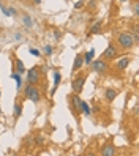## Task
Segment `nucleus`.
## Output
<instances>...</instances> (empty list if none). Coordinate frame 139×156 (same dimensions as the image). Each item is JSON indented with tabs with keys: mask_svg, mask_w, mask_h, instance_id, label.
<instances>
[{
	"mask_svg": "<svg viewBox=\"0 0 139 156\" xmlns=\"http://www.w3.org/2000/svg\"><path fill=\"white\" fill-rule=\"evenodd\" d=\"M27 82H29V85H35L37 82H40V68L38 66H33L27 71Z\"/></svg>",
	"mask_w": 139,
	"mask_h": 156,
	"instance_id": "obj_3",
	"label": "nucleus"
},
{
	"mask_svg": "<svg viewBox=\"0 0 139 156\" xmlns=\"http://www.w3.org/2000/svg\"><path fill=\"white\" fill-rule=\"evenodd\" d=\"M60 37H62L60 32H59V30H55V40H60Z\"/></svg>",
	"mask_w": 139,
	"mask_h": 156,
	"instance_id": "obj_24",
	"label": "nucleus"
},
{
	"mask_svg": "<svg viewBox=\"0 0 139 156\" xmlns=\"http://www.w3.org/2000/svg\"><path fill=\"white\" fill-rule=\"evenodd\" d=\"M60 79H62L60 73H59V71H54V88H52V91H51V95H54V93H55V90H57L59 84H60Z\"/></svg>",
	"mask_w": 139,
	"mask_h": 156,
	"instance_id": "obj_11",
	"label": "nucleus"
},
{
	"mask_svg": "<svg viewBox=\"0 0 139 156\" xmlns=\"http://www.w3.org/2000/svg\"><path fill=\"white\" fill-rule=\"evenodd\" d=\"M10 77H11V79H15V81H16V87H18V88H21V87H22V79H21V76H19L18 73H15V71H13V73L10 74Z\"/></svg>",
	"mask_w": 139,
	"mask_h": 156,
	"instance_id": "obj_15",
	"label": "nucleus"
},
{
	"mask_svg": "<svg viewBox=\"0 0 139 156\" xmlns=\"http://www.w3.org/2000/svg\"><path fill=\"white\" fill-rule=\"evenodd\" d=\"M101 25H103V22H101V21H98L96 24H93L92 27H90V33H100V30H101Z\"/></svg>",
	"mask_w": 139,
	"mask_h": 156,
	"instance_id": "obj_16",
	"label": "nucleus"
},
{
	"mask_svg": "<svg viewBox=\"0 0 139 156\" xmlns=\"http://www.w3.org/2000/svg\"><path fill=\"white\" fill-rule=\"evenodd\" d=\"M82 65H84V59H82L81 54H78V55H76V59H74V62H73V73H76L78 69H81Z\"/></svg>",
	"mask_w": 139,
	"mask_h": 156,
	"instance_id": "obj_8",
	"label": "nucleus"
},
{
	"mask_svg": "<svg viewBox=\"0 0 139 156\" xmlns=\"http://www.w3.org/2000/svg\"><path fill=\"white\" fill-rule=\"evenodd\" d=\"M43 144V137L41 136H35V144L33 145H41Z\"/></svg>",
	"mask_w": 139,
	"mask_h": 156,
	"instance_id": "obj_21",
	"label": "nucleus"
},
{
	"mask_svg": "<svg viewBox=\"0 0 139 156\" xmlns=\"http://www.w3.org/2000/svg\"><path fill=\"white\" fill-rule=\"evenodd\" d=\"M101 154L103 156H115V147L112 144H106L101 150Z\"/></svg>",
	"mask_w": 139,
	"mask_h": 156,
	"instance_id": "obj_7",
	"label": "nucleus"
},
{
	"mask_svg": "<svg viewBox=\"0 0 139 156\" xmlns=\"http://www.w3.org/2000/svg\"><path fill=\"white\" fill-rule=\"evenodd\" d=\"M93 57H95V51H93V49H90L89 52H86L84 55H82V59H84V63H89V65H90V62H93Z\"/></svg>",
	"mask_w": 139,
	"mask_h": 156,
	"instance_id": "obj_13",
	"label": "nucleus"
},
{
	"mask_svg": "<svg viewBox=\"0 0 139 156\" xmlns=\"http://www.w3.org/2000/svg\"><path fill=\"white\" fill-rule=\"evenodd\" d=\"M21 113H22V106H21L19 103L15 104V109H13V115L15 117H21Z\"/></svg>",
	"mask_w": 139,
	"mask_h": 156,
	"instance_id": "obj_18",
	"label": "nucleus"
},
{
	"mask_svg": "<svg viewBox=\"0 0 139 156\" xmlns=\"http://www.w3.org/2000/svg\"><path fill=\"white\" fill-rule=\"evenodd\" d=\"M8 11H10V16H11V14H16V10H15V8H10Z\"/></svg>",
	"mask_w": 139,
	"mask_h": 156,
	"instance_id": "obj_25",
	"label": "nucleus"
},
{
	"mask_svg": "<svg viewBox=\"0 0 139 156\" xmlns=\"http://www.w3.org/2000/svg\"><path fill=\"white\" fill-rule=\"evenodd\" d=\"M30 54L35 55V57H38V55H40V51H38V49H33V47H32V49H30Z\"/></svg>",
	"mask_w": 139,
	"mask_h": 156,
	"instance_id": "obj_23",
	"label": "nucleus"
},
{
	"mask_svg": "<svg viewBox=\"0 0 139 156\" xmlns=\"http://www.w3.org/2000/svg\"><path fill=\"white\" fill-rule=\"evenodd\" d=\"M81 112H82V113H86V115H90V112H92V109L89 107V104H87V103L81 101Z\"/></svg>",
	"mask_w": 139,
	"mask_h": 156,
	"instance_id": "obj_17",
	"label": "nucleus"
},
{
	"mask_svg": "<svg viewBox=\"0 0 139 156\" xmlns=\"http://www.w3.org/2000/svg\"><path fill=\"white\" fill-rule=\"evenodd\" d=\"M104 96H106V99L111 103V101H114L115 99V96H117V91L114 90V88H108L106 91H104Z\"/></svg>",
	"mask_w": 139,
	"mask_h": 156,
	"instance_id": "obj_12",
	"label": "nucleus"
},
{
	"mask_svg": "<svg viewBox=\"0 0 139 156\" xmlns=\"http://www.w3.org/2000/svg\"><path fill=\"white\" fill-rule=\"evenodd\" d=\"M117 41H119V44L123 49H130V47L134 46V38H133V35H131L130 32H122L119 35V38H117Z\"/></svg>",
	"mask_w": 139,
	"mask_h": 156,
	"instance_id": "obj_1",
	"label": "nucleus"
},
{
	"mask_svg": "<svg viewBox=\"0 0 139 156\" xmlns=\"http://www.w3.org/2000/svg\"><path fill=\"white\" fill-rule=\"evenodd\" d=\"M134 13H139V5H137V3L134 5Z\"/></svg>",
	"mask_w": 139,
	"mask_h": 156,
	"instance_id": "obj_26",
	"label": "nucleus"
},
{
	"mask_svg": "<svg viewBox=\"0 0 139 156\" xmlns=\"http://www.w3.org/2000/svg\"><path fill=\"white\" fill-rule=\"evenodd\" d=\"M15 62H16V73H18V74H24V73H25V66H24L22 60L15 59Z\"/></svg>",
	"mask_w": 139,
	"mask_h": 156,
	"instance_id": "obj_14",
	"label": "nucleus"
},
{
	"mask_svg": "<svg viewBox=\"0 0 139 156\" xmlns=\"http://www.w3.org/2000/svg\"><path fill=\"white\" fill-rule=\"evenodd\" d=\"M82 6H84V2H76V3H74V8H76V10H81Z\"/></svg>",
	"mask_w": 139,
	"mask_h": 156,
	"instance_id": "obj_22",
	"label": "nucleus"
},
{
	"mask_svg": "<svg viewBox=\"0 0 139 156\" xmlns=\"http://www.w3.org/2000/svg\"><path fill=\"white\" fill-rule=\"evenodd\" d=\"M0 6H2V3H0Z\"/></svg>",
	"mask_w": 139,
	"mask_h": 156,
	"instance_id": "obj_30",
	"label": "nucleus"
},
{
	"mask_svg": "<svg viewBox=\"0 0 139 156\" xmlns=\"http://www.w3.org/2000/svg\"><path fill=\"white\" fill-rule=\"evenodd\" d=\"M52 52H54V47H52V46H49V44L44 46V54H46V55H51Z\"/></svg>",
	"mask_w": 139,
	"mask_h": 156,
	"instance_id": "obj_20",
	"label": "nucleus"
},
{
	"mask_svg": "<svg viewBox=\"0 0 139 156\" xmlns=\"http://www.w3.org/2000/svg\"><path fill=\"white\" fill-rule=\"evenodd\" d=\"M130 62H131V59H130V57H123L122 60H119V62H117V68H119V69L122 71V69H125V68H127V66L130 65Z\"/></svg>",
	"mask_w": 139,
	"mask_h": 156,
	"instance_id": "obj_10",
	"label": "nucleus"
},
{
	"mask_svg": "<svg viewBox=\"0 0 139 156\" xmlns=\"http://www.w3.org/2000/svg\"><path fill=\"white\" fill-rule=\"evenodd\" d=\"M24 95H25V98H29L32 103H40V99H41L40 90L35 87V85H27L24 88Z\"/></svg>",
	"mask_w": 139,
	"mask_h": 156,
	"instance_id": "obj_2",
	"label": "nucleus"
},
{
	"mask_svg": "<svg viewBox=\"0 0 139 156\" xmlns=\"http://www.w3.org/2000/svg\"><path fill=\"white\" fill-rule=\"evenodd\" d=\"M92 69L95 73H104L108 69V63L104 60H93L92 62Z\"/></svg>",
	"mask_w": 139,
	"mask_h": 156,
	"instance_id": "obj_6",
	"label": "nucleus"
},
{
	"mask_svg": "<svg viewBox=\"0 0 139 156\" xmlns=\"http://www.w3.org/2000/svg\"><path fill=\"white\" fill-rule=\"evenodd\" d=\"M71 106H73V109L74 112H81V99H79V95H73L71 96Z\"/></svg>",
	"mask_w": 139,
	"mask_h": 156,
	"instance_id": "obj_9",
	"label": "nucleus"
},
{
	"mask_svg": "<svg viewBox=\"0 0 139 156\" xmlns=\"http://www.w3.org/2000/svg\"><path fill=\"white\" fill-rule=\"evenodd\" d=\"M84 82H86V77L84 76H78L76 79H73L71 87H73V91H74L76 95H79L81 91H82V88H84Z\"/></svg>",
	"mask_w": 139,
	"mask_h": 156,
	"instance_id": "obj_4",
	"label": "nucleus"
},
{
	"mask_svg": "<svg viewBox=\"0 0 139 156\" xmlns=\"http://www.w3.org/2000/svg\"><path fill=\"white\" fill-rule=\"evenodd\" d=\"M89 156H95V154H93V153H90V154H89Z\"/></svg>",
	"mask_w": 139,
	"mask_h": 156,
	"instance_id": "obj_27",
	"label": "nucleus"
},
{
	"mask_svg": "<svg viewBox=\"0 0 139 156\" xmlns=\"http://www.w3.org/2000/svg\"><path fill=\"white\" fill-rule=\"evenodd\" d=\"M22 22H24L27 27H32V25H33V22H32V18H30V16H27V14H25V16L22 18Z\"/></svg>",
	"mask_w": 139,
	"mask_h": 156,
	"instance_id": "obj_19",
	"label": "nucleus"
},
{
	"mask_svg": "<svg viewBox=\"0 0 139 156\" xmlns=\"http://www.w3.org/2000/svg\"><path fill=\"white\" fill-rule=\"evenodd\" d=\"M117 54H119V51H117V47L114 44H109L106 49H104V52H103V60H112L117 57Z\"/></svg>",
	"mask_w": 139,
	"mask_h": 156,
	"instance_id": "obj_5",
	"label": "nucleus"
},
{
	"mask_svg": "<svg viewBox=\"0 0 139 156\" xmlns=\"http://www.w3.org/2000/svg\"><path fill=\"white\" fill-rule=\"evenodd\" d=\"M0 112H2V107H0Z\"/></svg>",
	"mask_w": 139,
	"mask_h": 156,
	"instance_id": "obj_29",
	"label": "nucleus"
},
{
	"mask_svg": "<svg viewBox=\"0 0 139 156\" xmlns=\"http://www.w3.org/2000/svg\"><path fill=\"white\" fill-rule=\"evenodd\" d=\"M0 96H2V91H0Z\"/></svg>",
	"mask_w": 139,
	"mask_h": 156,
	"instance_id": "obj_28",
	"label": "nucleus"
}]
</instances>
